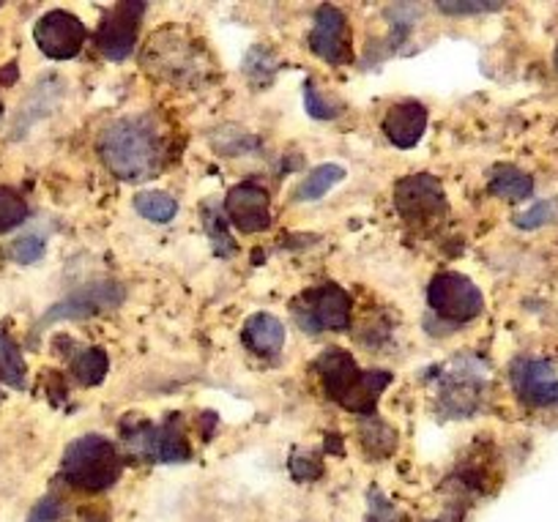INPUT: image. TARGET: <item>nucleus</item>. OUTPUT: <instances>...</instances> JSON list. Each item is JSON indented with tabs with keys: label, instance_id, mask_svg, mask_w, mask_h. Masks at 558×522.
<instances>
[{
	"label": "nucleus",
	"instance_id": "nucleus-21",
	"mask_svg": "<svg viewBox=\"0 0 558 522\" xmlns=\"http://www.w3.org/2000/svg\"><path fill=\"white\" fill-rule=\"evenodd\" d=\"M345 167L342 165H320L315 167L313 172H307V179L299 184L296 190V201L310 203V201H320L324 195H329L340 181H345Z\"/></svg>",
	"mask_w": 558,
	"mask_h": 522
},
{
	"label": "nucleus",
	"instance_id": "nucleus-13",
	"mask_svg": "<svg viewBox=\"0 0 558 522\" xmlns=\"http://www.w3.org/2000/svg\"><path fill=\"white\" fill-rule=\"evenodd\" d=\"M509 380L518 400L529 408L558 405V375L545 359H514L509 367Z\"/></svg>",
	"mask_w": 558,
	"mask_h": 522
},
{
	"label": "nucleus",
	"instance_id": "nucleus-16",
	"mask_svg": "<svg viewBox=\"0 0 558 522\" xmlns=\"http://www.w3.org/2000/svg\"><path fill=\"white\" fill-rule=\"evenodd\" d=\"M427 107L422 101H400L391 107L384 118V134L391 145L408 150L425 137L427 132Z\"/></svg>",
	"mask_w": 558,
	"mask_h": 522
},
{
	"label": "nucleus",
	"instance_id": "nucleus-10",
	"mask_svg": "<svg viewBox=\"0 0 558 522\" xmlns=\"http://www.w3.org/2000/svg\"><path fill=\"white\" fill-rule=\"evenodd\" d=\"M395 206L400 217L411 224H430L447 214V195L441 181L433 179L430 172H416L400 179L395 186Z\"/></svg>",
	"mask_w": 558,
	"mask_h": 522
},
{
	"label": "nucleus",
	"instance_id": "nucleus-1",
	"mask_svg": "<svg viewBox=\"0 0 558 522\" xmlns=\"http://www.w3.org/2000/svg\"><path fill=\"white\" fill-rule=\"evenodd\" d=\"M165 134L154 116H126L112 121L99 137V156L121 181H146L165 165Z\"/></svg>",
	"mask_w": 558,
	"mask_h": 522
},
{
	"label": "nucleus",
	"instance_id": "nucleus-33",
	"mask_svg": "<svg viewBox=\"0 0 558 522\" xmlns=\"http://www.w3.org/2000/svg\"><path fill=\"white\" fill-rule=\"evenodd\" d=\"M444 14L449 17H471V14H485V12H498L501 3H438Z\"/></svg>",
	"mask_w": 558,
	"mask_h": 522
},
{
	"label": "nucleus",
	"instance_id": "nucleus-31",
	"mask_svg": "<svg viewBox=\"0 0 558 522\" xmlns=\"http://www.w3.org/2000/svg\"><path fill=\"white\" fill-rule=\"evenodd\" d=\"M47 252V241L41 239V235H23V239H17L12 244V257L17 263H23V266H34V263H39L41 257H45Z\"/></svg>",
	"mask_w": 558,
	"mask_h": 522
},
{
	"label": "nucleus",
	"instance_id": "nucleus-29",
	"mask_svg": "<svg viewBox=\"0 0 558 522\" xmlns=\"http://www.w3.org/2000/svg\"><path fill=\"white\" fill-rule=\"evenodd\" d=\"M288 471L296 482H318L324 476V460L313 451H293L291 462H288Z\"/></svg>",
	"mask_w": 558,
	"mask_h": 522
},
{
	"label": "nucleus",
	"instance_id": "nucleus-37",
	"mask_svg": "<svg viewBox=\"0 0 558 522\" xmlns=\"http://www.w3.org/2000/svg\"><path fill=\"white\" fill-rule=\"evenodd\" d=\"M556 69H558V52H556Z\"/></svg>",
	"mask_w": 558,
	"mask_h": 522
},
{
	"label": "nucleus",
	"instance_id": "nucleus-35",
	"mask_svg": "<svg viewBox=\"0 0 558 522\" xmlns=\"http://www.w3.org/2000/svg\"><path fill=\"white\" fill-rule=\"evenodd\" d=\"M17 77H20L17 63H9V69H0V83L12 85V83H17Z\"/></svg>",
	"mask_w": 558,
	"mask_h": 522
},
{
	"label": "nucleus",
	"instance_id": "nucleus-26",
	"mask_svg": "<svg viewBox=\"0 0 558 522\" xmlns=\"http://www.w3.org/2000/svg\"><path fill=\"white\" fill-rule=\"evenodd\" d=\"M364 522H411L378 487L367 493V517Z\"/></svg>",
	"mask_w": 558,
	"mask_h": 522
},
{
	"label": "nucleus",
	"instance_id": "nucleus-36",
	"mask_svg": "<svg viewBox=\"0 0 558 522\" xmlns=\"http://www.w3.org/2000/svg\"><path fill=\"white\" fill-rule=\"evenodd\" d=\"M0 116H3V101H0Z\"/></svg>",
	"mask_w": 558,
	"mask_h": 522
},
{
	"label": "nucleus",
	"instance_id": "nucleus-39",
	"mask_svg": "<svg viewBox=\"0 0 558 522\" xmlns=\"http://www.w3.org/2000/svg\"><path fill=\"white\" fill-rule=\"evenodd\" d=\"M0 397H3V394H0Z\"/></svg>",
	"mask_w": 558,
	"mask_h": 522
},
{
	"label": "nucleus",
	"instance_id": "nucleus-30",
	"mask_svg": "<svg viewBox=\"0 0 558 522\" xmlns=\"http://www.w3.org/2000/svg\"><path fill=\"white\" fill-rule=\"evenodd\" d=\"M386 17H389V28H391V45L400 47L405 45V39L411 36L413 31V23H416V7H391L389 12H386Z\"/></svg>",
	"mask_w": 558,
	"mask_h": 522
},
{
	"label": "nucleus",
	"instance_id": "nucleus-8",
	"mask_svg": "<svg viewBox=\"0 0 558 522\" xmlns=\"http://www.w3.org/2000/svg\"><path fill=\"white\" fill-rule=\"evenodd\" d=\"M427 304L438 317L449 323H471L485 309L482 290L469 277L454 271H444L427 284Z\"/></svg>",
	"mask_w": 558,
	"mask_h": 522
},
{
	"label": "nucleus",
	"instance_id": "nucleus-25",
	"mask_svg": "<svg viewBox=\"0 0 558 522\" xmlns=\"http://www.w3.org/2000/svg\"><path fill=\"white\" fill-rule=\"evenodd\" d=\"M28 217L31 208L25 203V197L17 195L14 190L0 186V233H9V230L20 228Z\"/></svg>",
	"mask_w": 558,
	"mask_h": 522
},
{
	"label": "nucleus",
	"instance_id": "nucleus-7",
	"mask_svg": "<svg viewBox=\"0 0 558 522\" xmlns=\"http://www.w3.org/2000/svg\"><path fill=\"white\" fill-rule=\"evenodd\" d=\"M123 299H126V290L121 288V282H112V279H94V282L83 284V288L63 295L58 304H52L50 309L41 315V320L36 323V328L45 331L52 323L85 320V317L101 315V312L116 309Z\"/></svg>",
	"mask_w": 558,
	"mask_h": 522
},
{
	"label": "nucleus",
	"instance_id": "nucleus-12",
	"mask_svg": "<svg viewBox=\"0 0 558 522\" xmlns=\"http://www.w3.org/2000/svg\"><path fill=\"white\" fill-rule=\"evenodd\" d=\"M34 39L36 47H39L50 61H72V58H77L80 50H83L85 39H88V31H85L83 20L56 9V12H47L45 17L36 23Z\"/></svg>",
	"mask_w": 558,
	"mask_h": 522
},
{
	"label": "nucleus",
	"instance_id": "nucleus-17",
	"mask_svg": "<svg viewBox=\"0 0 558 522\" xmlns=\"http://www.w3.org/2000/svg\"><path fill=\"white\" fill-rule=\"evenodd\" d=\"M241 342L252 353H257V356H274V353H279L282 342H286V326H282L279 317L268 315V312H257V315H252L244 323Z\"/></svg>",
	"mask_w": 558,
	"mask_h": 522
},
{
	"label": "nucleus",
	"instance_id": "nucleus-2",
	"mask_svg": "<svg viewBox=\"0 0 558 522\" xmlns=\"http://www.w3.org/2000/svg\"><path fill=\"white\" fill-rule=\"evenodd\" d=\"M315 369L320 375V384L329 400L356 416H375L380 394L391 384V373L386 369H362L351 353L340 348H329L315 359Z\"/></svg>",
	"mask_w": 558,
	"mask_h": 522
},
{
	"label": "nucleus",
	"instance_id": "nucleus-4",
	"mask_svg": "<svg viewBox=\"0 0 558 522\" xmlns=\"http://www.w3.org/2000/svg\"><path fill=\"white\" fill-rule=\"evenodd\" d=\"M121 440L134 457L165 465H179L192 460V446L186 438V424L181 413H168L162 422H148V418L129 416L118 424Z\"/></svg>",
	"mask_w": 558,
	"mask_h": 522
},
{
	"label": "nucleus",
	"instance_id": "nucleus-23",
	"mask_svg": "<svg viewBox=\"0 0 558 522\" xmlns=\"http://www.w3.org/2000/svg\"><path fill=\"white\" fill-rule=\"evenodd\" d=\"M134 211L143 219H148V222L168 224L173 222L175 214H179V201H175L173 195H168V192H140V195L134 197Z\"/></svg>",
	"mask_w": 558,
	"mask_h": 522
},
{
	"label": "nucleus",
	"instance_id": "nucleus-22",
	"mask_svg": "<svg viewBox=\"0 0 558 522\" xmlns=\"http://www.w3.org/2000/svg\"><path fill=\"white\" fill-rule=\"evenodd\" d=\"M25 378H28V367H25L23 351L12 333L0 328V380L12 389H25Z\"/></svg>",
	"mask_w": 558,
	"mask_h": 522
},
{
	"label": "nucleus",
	"instance_id": "nucleus-15",
	"mask_svg": "<svg viewBox=\"0 0 558 522\" xmlns=\"http://www.w3.org/2000/svg\"><path fill=\"white\" fill-rule=\"evenodd\" d=\"M310 50L331 66H345L353 61L348 41V17L337 7H320L310 31Z\"/></svg>",
	"mask_w": 558,
	"mask_h": 522
},
{
	"label": "nucleus",
	"instance_id": "nucleus-32",
	"mask_svg": "<svg viewBox=\"0 0 558 522\" xmlns=\"http://www.w3.org/2000/svg\"><path fill=\"white\" fill-rule=\"evenodd\" d=\"M266 63L268 66H274V63H277V58H274L266 47H252L250 56L244 58V72L250 74L252 83H268L266 74H263Z\"/></svg>",
	"mask_w": 558,
	"mask_h": 522
},
{
	"label": "nucleus",
	"instance_id": "nucleus-19",
	"mask_svg": "<svg viewBox=\"0 0 558 522\" xmlns=\"http://www.w3.org/2000/svg\"><path fill=\"white\" fill-rule=\"evenodd\" d=\"M69 367H72L77 384L99 386L107 378L110 359H107L101 348H94V344H74L72 351H69Z\"/></svg>",
	"mask_w": 558,
	"mask_h": 522
},
{
	"label": "nucleus",
	"instance_id": "nucleus-34",
	"mask_svg": "<svg viewBox=\"0 0 558 522\" xmlns=\"http://www.w3.org/2000/svg\"><path fill=\"white\" fill-rule=\"evenodd\" d=\"M61 514L63 509L56 498H41L39 503L31 509L28 522H61Z\"/></svg>",
	"mask_w": 558,
	"mask_h": 522
},
{
	"label": "nucleus",
	"instance_id": "nucleus-14",
	"mask_svg": "<svg viewBox=\"0 0 558 522\" xmlns=\"http://www.w3.org/2000/svg\"><path fill=\"white\" fill-rule=\"evenodd\" d=\"M225 217L241 233H263L271 228V197L255 181H241L225 197Z\"/></svg>",
	"mask_w": 558,
	"mask_h": 522
},
{
	"label": "nucleus",
	"instance_id": "nucleus-3",
	"mask_svg": "<svg viewBox=\"0 0 558 522\" xmlns=\"http://www.w3.org/2000/svg\"><path fill=\"white\" fill-rule=\"evenodd\" d=\"M123 457L105 435L88 433L72 440L61 457V478L83 493H105L121 478Z\"/></svg>",
	"mask_w": 558,
	"mask_h": 522
},
{
	"label": "nucleus",
	"instance_id": "nucleus-5",
	"mask_svg": "<svg viewBox=\"0 0 558 522\" xmlns=\"http://www.w3.org/2000/svg\"><path fill=\"white\" fill-rule=\"evenodd\" d=\"M487 386V367L476 359H454L452 367L441 375L436 408L447 418L474 416L482 405Z\"/></svg>",
	"mask_w": 558,
	"mask_h": 522
},
{
	"label": "nucleus",
	"instance_id": "nucleus-18",
	"mask_svg": "<svg viewBox=\"0 0 558 522\" xmlns=\"http://www.w3.org/2000/svg\"><path fill=\"white\" fill-rule=\"evenodd\" d=\"M487 192L509 203L529 201L534 195V179L512 165H496L487 175Z\"/></svg>",
	"mask_w": 558,
	"mask_h": 522
},
{
	"label": "nucleus",
	"instance_id": "nucleus-20",
	"mask_svg": "<svg viewBox=\"0 0 558 522\" xmlns=\"http://www.w3.org/2000/svg\"><path fill=\"white\" fill-rule=\"evenodd\" d=\"M201 214H203V228H206L208 241H211L214 255L222 257V260L233 257L235 252H239V246H235V241L230 239L228 217H222V211H219V206L214 201H203Z\"/></svg>",
	"mask_w": 558,
	"mask_h": 522
},
{
	"label": "nucleus",
	"instance_id": "nucleus-24",
	"mask_svg": "<svg viewBox=\"0 0 558 522\" xmlns=\"http://www.w3.org/2000/svg\"><path fill=\"white\" fill-rule=\"evenodd\" d=\"M362 444L364 451H367L373 460H384L391 451L397 449V435L389 424L384 422H369L367 427L362 429Z\"/></svg>",
	"mask_w": 558,
	"mask_h": 522
},
{
	"label": "nucleus",
	"instance_id": "nucleus-6",
	"mask_svg": "<svg viewBox=\"0 0 558 522\" xmlns=\"http://www.w3.org/2000/svg\"><path fill=\"white\" fill-rule=\"evenodd\" d=\"M353 301L340 284L324 282L318 288H310L293 301V315L307 328L310 333L320 331H348L351 328Z\"/></svg>",
	"mask_w": 558,
	"mask_h": 522
},
{
	"label": "nucleus",
	"instance_id": "nucleus-38",
	"mask_svg": "<svg viewBox=\"0 0 558 522\" xmlns=\"http://www.w3.org/2000/svg\"><path fill=\"white\" fill-rule=\"evenodd\" d=\"M430 522H444V520H430Z\"/></svg>",
	"mask_w": 558,
	"mask_h": 522
},
{
	"label": "nucleus",
	"instance_id": "nucleus-27",
	"mask_svg": "<svg viewBox=\"0 0 558 522\" xmlns=\"http://www.w3.org/2000/svg\"><path fill=\"white\" fill-rule=\"evenodd\" d=\"M304 107H307V116L315 118V121H335L342 112V107L337 101L326 99V96L318 94L313 80L304 83Z\"/></svg>",
	"mask_w": 558,
	"mask_h": 522
},
{
	"label": "nucleus",
	"instance_id": "nucleus-9",
	"mask_svg": "<svg viewBox=\"0 0 558 522\" xmlns=\"http://www.w3.org/2000/svg\"><path fill=\"white\" fill-rule=\"evenodd\" d=\"M143 61H146V69H151L159 77L173 80V83H179V80L195 83L203 74V58L197 56L195 41L179 39L175 31L170 28L154 36Z\"/></svg>",
	"mask_w": 558,
	"mask_h": 522
},
{
	"label": "nucleus",
	"instance_id": "nucleus-28",
	"mask_svg": "<svg viewBox=\"0 0 558 522\" xmlns=\"http://www.w3.org/2000/svg\"><path fill=\"white\" fill-rule=\"evenodd\" d=\"M550 222H558V197L556 201L536 203V206H531L529 211L514 217V224H518L520 230H536V228H545V224Z\"/></svg>",
	"mask_w": 558,
	"mask_h": 522
},
{
	"label": "nucleus",
	"instance_id": "nucleus-11",
	"mask_svg": "<svg viewBox=\"0 0 558 522\" xmlns=\"http://www.w3.org/2000/svg\"><path fill=\"white\" fill-rule=\"evenodd\" d=\"M146 12V3H116L107 9L96 28V50L110 61H126L137 45L140 23Z\"/></svg>",
	"mask_w": 558,
	"mask_h": 522
}]
</instances>
